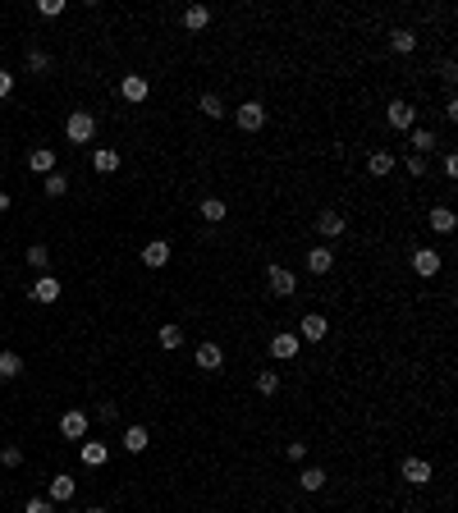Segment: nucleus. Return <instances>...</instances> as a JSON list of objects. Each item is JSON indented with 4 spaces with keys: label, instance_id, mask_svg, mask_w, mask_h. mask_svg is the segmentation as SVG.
Here are the masks:
<instances>
[{
    "label": "nucleus",
    "instance_id": "nucleus-25",
    "mask_svg": "<svg viewBox=\"0 0 458 513\" xmlns=\"http://www.w3.org/2000/svg\"><path fill=\"white\" fill-rule=\"evenodd\" d=\"M408 142H413L417 156H426V151L435 147V133H431V129H408Z\"/></svg>",
    "mask_w": 458,
    "mask_h": 513
},
{
    "label": "nucleus",
    "instance_id": "nucleus-8",
    "mask_svg": "<svg viewBox=\"0 0 458 513\" xmlns=\"http://www.w3.org/2000/svg\"><path fill=\"white\" fill-rule=\"evenodd\" d=\"M440 266H445V257L435 253V248H417V253H413V270H417V275H422V279L440 275Z\"/></svg>",
    "mask_w": 458,
    "mask_h": 513
},
{
    "label": "nucleus",
    "instance_id": "nucleus-20",
    "mask_svg": "<svg viewBox=\"0 0 458 513\" xmlns=\"http://www.w3.org/2000/svg\"><path fill=\"white\" fill-rule=\"evenodd\" d=\"M18 376H23V357H18L14 348H5V353H0V381H18Z\"/></svg>",
    "mask_w": 458,
    "mask_h": 513
},
{
    "label": "nucleus",
    "instance_id": "nucleus-6",
    "mask_svg": "<svg viewBox=\"0 0 458 513\" xmlns=\"http://www.w3.org/2000/svg\"><path fill=\"white\" fill-rule=\"evenodd\" d=\"M385 120H389V129H394V133H408V129H413V124H417V110H413V105H408V101H389Z\"/></svg>",
    "mask_w": 458,
    "mask_h": 513
},
{
    "label": "nucleus",
    "instance_id": "nucleus-39",
    "mask_svg": "<svg viewBox=\"0 0 458 513\" xmlns=\"http://www.w3.org/2000/svg\"><path fill=\"white\" fill-rule=\"evenodd\" d=\"M42 14H46V18H55V14H64V0H42Z\"/></svg>",
    "mask_w": 458,
    "mask_h": 513
},
{
    "label": "nucleus",
    "instance_id": "nucleus-43",
    "mask_svg": "<svg viewBox=\"0 0 458 513\" xmlns=\"http://www.w3.org/2000/svg\"><path fill=\"white\" fill-rule=\"evenodd\" d=\"M83 513H105V509H101V505H92V509H83Z\"/></svg>",
    "mask_w": 458,
    "mask_h": 513
},
{
    "label": "nucleus",
    "instance_id": "nucleus-44",
    "mask_svg": "<svg viewBox=\"0 0 458 513\" xmlns=\"http://www.w3.org/2000/svg\"><path fill=\"white\" fill-rule=\"evenodd\" d=\"M64 513H69V509H64Z\"/></svg>",
    "mask_w": 458,
    "mask_h": 513
},
{
    "label": "nucleus",
    "instance_id": "nucleus-28",
    "mask_svg": "<svg viewBox=\"0 0 458 513\" xmlns=\"http://www.w3.org/2000/svg\"><path fill=\"white\" fill-rule=\"evenodd\" d=\"M156 344H161V348H170V353H174V348H179L183 344V330H179V325H161V330H156Z\"/></svg>",
    "mask_w": 458,
    "mask_h": 513
},
{
    "label": "nucleus",
    "instance_id": "nucleus-42",
    "mask_svg": "<svg viewBox=\"0 0 458 513\" xmlns=\"http://www.w3.org/2000/svg\"><path fill=\"white\" fill-rule=\"evenodd\" d=\"M0 211H9V192H0Z\"/></svg>",
    "mask_w": 458,
    "mask_h": 513
},
{
    "label": "nucleus",
    "instance_id": "nucleus-41",
    "mask_svg": "<svg viewBox=\"0 0 458 513\" xmlns=\"http://www.w3.org/2000/svg\"><path fill=\"white\" fill-rule=\"evenodd\" d=\"M445 179H458V156H445Z\"/></svg>",
    "mask_w": 458,
    "mask_h": 513
},
{
    "label": "nucleus",
    "instance_id": "nucleus-5",
    "mask_svg": "<svg viewBox=\"0 0 458 513\" xmlns=\"http://www.w3.org/2000/svg\"><path fill=\"white\" fill-rule=\"evenodd\" d=\"M326 335H330V321H326L321 312H307L303 321H298V340H307V344H321Z\"/></svg>",
    "mask_w": 458,
    "mask_h": 513
},
{
    "label": "nucleus",
    "instance_id": "nucleus-36",
    "mask_svg": "<svg viewBox=\"0 0 458 513\" xmlns=\"http://www.w3.org/2000/svg\"><path fill=\"white\" fill-rule=\"evenodd\" d=\"M403 166H408V174H413V179H422V174H426V156L408 151V161H403Z\"/></svg>",
    "mask_w": 458,
    "mask_h": 513
},
{
    "label": "nucleus",
    "instance_id": "nucleus-37",
    "mask_svg": "<svg viewBox=\"0 0 458 513\" xmlns=\"http://www.w3.org/2000/svg\"><path fill=\"white\" fill-rule=\"evenodd\" d=\"M285 459L303 463V459H307V444H303V440H289V444H285Z\"/></svg>",
    "mask_w": 458,
    "mask_h": 513
},
{
    "label": "nucleus",
    "instance_id": "nucleus-21",
    "mask_svg": "<svg viewBox=\"0 0 458 513\" xmlns=\"http://www.w3.org/2000/svg\"><path fill=\"white\" fill-rule=\"evenodd\" d=\"M207 23H211V9L207 5H188V9H183V28H188V33H202Z\"/></svg>",
    "mask_w": 458,
    "mask_h": 513
},
{
    "label": "nucleus",
    "instance_id": "nucleus-23",
    "mask_svg": "<svg viewBox=\"0 0 458 513\" xmlns=\"http://www.w3.org/2000/svg\"><path fill=\"white\" fill-rule=\"evenodd\" d=\"M147 444H151L147 427H124V449H129V454H142Z\"/></svg>",
    "mask_w": 458,
    "mask_h": 513
},
{
    "label": "nucleus",
    "instance_id": "nucleus-4",
    "mask_svg": "<svg viewBox=\"0 0 458 513\" xmlns=\"http://www.w3.org/2000/svg\"><path fill=\"white\" fill-rule=\"evenodd\" d=\"M298 348H303V340H298L294 330H280L275 340H270V357H275V362H294Z\"/></svg>",
    "mask_w": 458,
    "mask_h": 513
},
{
    "label": "nucleus",
    "instance_id": "nucleus-35",
    "mask_svg": "<svg viewBox=\"0 0 458 513\" xmlns=\"http://www.w3.org/2000/svg\"><path fill=\"white\" fill-rule=\"evenodd\" d=\"M0 463H5V468H18V463H23V449H18V444H5V449H0Z\"/></svg>",
    "mask_w": 458,
    "mask_h": 513
},
{
    "label": "nucleus",
    "instance_id": "nucleus-33",
    "mask_svg": "<svg viewBox=\"0 0 458 513\" xmlns=\"http://www.w3.org/2000/svg\"><path fill=\"white\" fill-rule=\"evenodd\" d=\"M28 266H33V270H46V266H51V253H46V243H33V248H28Z\"/></svg>",
    "mask_w": 458,
    "mask_h": 513
},
{
    "label": "nucleus",
    "instance_id": "nucleus-26",
    "mask_svg": "<svg viewBox=\"0 0 458 513\" xmlns=\"http://www.w3.org/2000/svg\"><path fill=\"white\" fill-rule=\"evenodd\" d=\"M275 390H280V371H275V367H261V371H257V394H266V399H270Z\"/></svg>",
    "mask_w": 458,
    "mask_h": 513
},
{
    "label": "nucleus",
    "instance_id": "nucleus-1",
    "mask_svg": "<svg viewBox=\"0 0 458 513\" xmlns=\"http://www.w3.org/2000/svg\"><path fill=\"white\" fill-rule=\"evenodd\" d=\"M92 133H96V115L92 110H74L69 120H64V138L69 142H92Z\"/></svg>",
    "mask_w": 458,
    "mask_h": 513
},
{
    "label": "nucleus",
    "instance_id": "nucleus-18",
    "mask_svg": "<svg viewBox=\"0 0 458 513\" xmlns=\"http://www.w3.org/2000/svg\"><path fill=\"white\" fill-rule=\"evenodd\" d=\"M28 170H33V174H51L55 170V151L51 147H33V151H28Z\"/></svg>",
    "mask_w": 458,
    "mask_h": 513
},
{
    "label": "nucleus",
    "instance_id": "nucleus-10",
    "mask_svg": "<svg viewBox=\"0 0 458 513\" xmlns=\"http://www.w3.org/2000/svg\"><path fill=\"white\" fill-rule=\"evenodd\" d=\"M74 490H78V481L69 472H60V477H51V486H46V500H51V505H69Z\"/></svg>",
    "mask_w": 458,
    "mask_h": 513
},
{
    "label": "nucleus",
    "instance_id": "nucleus-40",
    "mask_svg": "<svg viewBox=\"0 0 458 513\" xmlns=\"http://www.w3.org/2000/svg\"><path fill=\"white\" fill-rule=\"evenodd\" d=\"M9 92H14V74H5V69H0V101H5Z\"/></svg>",
    "mask_w": 458,
    "mask_h": 513
},
{
    "label": "nucleus",
    "instance_id": "nucleus-32",
    "mask_svg": "<svg viewBox=\"0 0 458 513\" xmlns=\"http://www.w3.org/2000/svg\"><path fill=\"white\" fill-rule=\"evenodd\" d=\"M42 188H46V197H64V188H69V179H64L60 170H51V174H46V183H42Z\"/></svg>",
    "mask_w": 458,
    "mask_h": 513
},
{
    "label": "nucleus",
    "instance_id": "nucleus-22",
    "mask_svg": "<svg viewBox=\"0 0 458 513\" xmlns=\"http://www.w3.org/2000/svg\"><path fill=\"white\" fill-rule=\"evenodd\" d=\"M389 46H394V55H413L417 51V33H413V28H394Z\"/></svg>",
    "mask_w": 458,
    "mask_h": 513
},
{
    "label": "nucleus",
    "instance_id": "nucleus-13",
    "mask_svg": "<svg viewBox=\"0 0 458 513\" xmlns=\"http://www.w3.org/2000/svg\"><path fill=\"white\" fill-rule=\"evenodd\" d=\"M197 367H202V371H220V367H225V348H220L216 340L197 344Z\"/></svg>",
    "mask_w": 458,
    "mask_h": 513
},
{
    "label": "nucleus",
    "instance_id": "nucleus-24",
    "mask_svg": "<svg viewBox=\"0 0 458 513\" xmlns=\"http://www.w3.org/2000/svg\"><path fill=\"white\" fill-rule=\"evenodd\" d=\"M426 220H431L435 234H454V211L450 207H431V216H426Z\"/></svg>",
    "mask_w": 458,
    "mask_h": 513
},
{
    "label": "nucleus",
    "instance_id": "nucleus-27",
    "mask_svg": "<svg viewBox=\"0 0 458 513\" xmlns=\"http://www.w3.org/2000/svg\"><path fill=\"white\" fill-rule=\"evenodd\" d=\"M367 170H372L376 179H385V174L394 170V156H389V151H372V156H367Z\"/></svg>",
    "mask_w": 458,
    "mask_h": 513
},
{
    "label": "nucleus",
    "instance_id": "nucleus-16",
    "mask_svg": "<svg viewBox=\"0 0 458 513\" xmlns=\"http://www.w3.org/2000/svg\"><path fill=\"white\" fill-rule=\"evenodd\" d=\"M330 266H335V253H330L326 243H316L307 253V270H311V275H330Z\"/></svg>",
    "mask_w": 458,
    "mask_h": 513
},
{
    "label": "nucleus",
    "instance_id": "nucleus-38",
    "mask_svg": "<svg viewBox=\"0 0 458 513\" xmlns=\"http://www.w3.org/2000/svg\"><path fill=\"white\" fill-rule=\"evenodd\" d=\"M28 513H55V505H51V500H42V495H37V500H28Z\"/></svg>",
    "mask_w": 458,
    "mask_h": 513
},
{
    "label": "nucleus",
    "instance_id": "nucleus-17",
    "mask_svg": "<svg viewBox=\"0 0 458 513\" xmlns=\"http://www.w3.org/2000/svg\"><path fill=\"white\" fill-rule=\"evenodd\" d=\"M316 234L321 238H339L344 234V216H339V211H321L316 216Z\"/></svg>",
    "mask_w": 458,
    "mask_h": 513
},
{
    "label": "nucleus",
    "instance_id": "nucleus-2",
    "mask_svg": "<svg viewBox=\"0 0 458 513\" xmlns=\"http://www.w3.org/2000/svg\"><path fill=\"white\" fill-rule=\"evenodd\" d=\"M266 284H270V294H275V298H294L298 294V275L289 266H270L266 270Z\"/></svg>",
    "mask_w": 458,
    "mask_h": 513
},
{
    "label": "nucleus",
    "instance_id": "nucleus-19",
    "mask_svg": "<svg viewBox=\"0 0 458 513\" xmlns=\"http://www.w3.org/2000/svg\"><path fill=\"white\" fill-rule=\"evenodd\" d=\"M92 170L96 174H115V170H120V151H115V147H96L92 151Z\"/></svg>",
    "mask_w": 458,
    "mask_h": 513
},
{
    "label": "nucleus",
    "instance_id": "nucleus-11",
    "mask_svg": "<svg viewBox=\"0 0 458 513\" xmlns=\"http://www.w3.org/2000/svg\"><path fill=\"white\" fill-rule=\"evenodd\" d=\"M170 257H174V248L165 243V238H151V243L142 248V266H147V270H161Z\"/></svg>",
    "mask_w": 458,
    "mask_h": 513
},
{
    "label": "nucleus",
    "instance_id": "nucleus-34",
    "mask_svg": "<svg viewBox=\"0 0 458 513\" xmlns=\"http://www.w3.org/2000/svg\"><path fill=\"white\" fill-rule=\"evenodd\" d=\"M28 69H33V74H46V69H51V55H46L42 46H33V51H28Z\"/></svg>",
    "mask_w": 458,
    "mask_h": 513
},
{
    "label": "nucleus",
    "instance_id": "nucleus-31",
    "mask_svg": "<svg viewBox=\"0 0 458 513\" xmlns=\"http://www.w3.org/2000/svg\"><path fill=\"white\" fill-rule=\"evenodd\" d=\"M298 486H303V490H321V486H326V472H321V468H303V472H298Z\"/></svg>",
    "mask_w": 458,
    "mask_h": 513
},
{
    "label": "nucleus",
    "instance_id": "nucleus-29",
    "mask_svg": "<svg viewBox=\"0 0 458 513\" xmlns=\"http://www.w3.org/2000/svg\"><path fill=\"white\" fill-rule=\"evenodd\" d=\"M197 110H202V115H211V120H225V115H229V110H225V101H220L216 92H207V96H202V101H197Z\"/></svg>",
    "mask_w": 458,
    "mask_h": 513
},
{
    "label": "nucleus",
    "instance_id": "nucleus-14",
    "mask_svg": "<svg viewBox=\"0 0 458 513\" xmlns=\"http://www.w3.org/2000/svg\"><path fill=\"white\" fill-rule=\"evenodd\" d=\"M60 435H64V440H83V435H87V413L69 408V413L60 417Z\"/></svg>",
    "mask_w": 458,
    "mask_h": 513
},
{
    "label": "nucleus",
    "instance_id": "nucleus-15",
    "mask_svg": "<svg viewBox=\"0 0 458 513\" xmlns=\"http://www.w3.org/2000/svg\"><path fill=\"white\" fill-rule=\"evenodd\" d=\"M83 463L87 468H105V463H110V444L105 440H83Z\"/></svg>",
    "mask_w": 458,
    "mask_h": 513
},
{
    "label": "nucleus",
    "instance_id": "nucleus-12",
    "mask_svg": "<svg viewBox=\"0 0 458 513\" xmlns=\"http://www.w3.org/2000/svg\"><path fill=\"white\" fill-rule=\"evenodd\" d=\"M399 472H403V481H408V486H426V481L435 477L426 459H403V468H399Z\"/></svg>",
    "mask_w": 458,
    "mask_h": 513
},
{
    "label": "nucleus",
    "instance_id": "nucleus-7",
    "mask_svg": "<svg viewBox=\"0 0 458 513\" xmlns=\"http://www.w3.org/2000/svg\"><path fill=\"white\" fill-rule=\"evenodd\" d=\"M120 96L124 101H133V105H142L151 96V83L142 79V74H124V83H120Z\"/></svg>",
    "mask_w": 458,
    "mask_h": 513
},
{
    "label": "nucleus",
    "instance_id": "nucleus-3",
    "mask_svg": "<svg viewBox=\"0 0 458 513\" xmlns=\"http://www.w3.org/2000/svg\"><path fill=\"white\" fill-rule=\"evenodd\" d=\"M234 124H239L243 133H257L261 124H266V105L261 101H243L239 110H234Z\"/></svg>",
    "mask_w": 458,
    "mask_h": 513
},
{
    "label": "nucleus",
    "instance_id": "nucleus-30",
    "mask_svg": "<svg viewBox=\"0 0 458 513\" xmlns=\"http://www.w3.org/2000/svg\"><path fill=\"white\" fill-rule=\"evenodd\" d=\"M225 216H229V207L220 197H207V202H202V220H211V225H216V220H225Z\"/></svg>",
    "mask_w": 458,
    "mask_h": 513
},
{
    "label": "nucleus",
    "instance_id": "nucleus-9",
    "mask_svg": "<svg viewBox=\"0 0 458 513\" xmlns=\"http://www.w3.org/2000/svg\"><path fill=\"white\" fill-rule=\"evenodd\" d=\"M60 294H64V284H60L55 275H42L33 289H28V298H33V303H42V307H46V303H55Z\"/></svg>",
    "mask_w": 458,
    "mask_h": 513
}]
</instances>
